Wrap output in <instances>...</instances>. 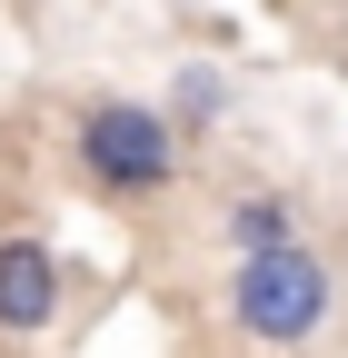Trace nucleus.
<instances>
[{"instance_id": "f257e3e1", "label": "nucleus", "mask_w": 348, "mask_h": 358, "mask_svg": "<svg viewBox=\"0 0 348 358\" xmlns=\"http://www.w3.org/2000/svg\"><path fill=\"white\" fill-rule=\"evenodd\" d=\"M219 308H229V329H239L249 348L298 358V348L338 319V268H328V249H309V239H289V249H249V259H229Z\"/></svg>"}, {"instance_id": "f03ea898", "label": "nucleus", "mask_w": 348, "mask_h": 358, "mask_svg": "<svg viewBox=\"0 0 348 358\" xmlns=\"http://www.w3.org/2000/svg\"><path fill=\"white\" fill-rule=\"evenodd\" d=\"M70 169H80V189L110 199V209H159L180 189V129H169V110L110 90V100H90L70 120Z\"/></svg>"}, {"instance_id": "7ed1b4c3", "label": "nucleus", "mask_w": 348, "mask_h": 358, "mask_svg": "<svg viewBox=\"0 0 348 358\" xmlns=\"http://www.w3.org/2000/svg\"><path fill=\"white\" fill-rule=\"evenodd\" d=\"M60 299H70V268L40 229H0V338H50L60 329Z\"/></svg>"}, {"instance_id": "20e7f679", "label": "nucleus", "mask_w": 348, "mask_h": 358, "mask_svg": "<svg viewBox=\"0 0 348 358\" xmlns=\"http://www.w3.org/2000/svg\"><path fill=\"white\" fill-rule=\"evenodd\" d=\"M219 239H229V259H249V249H289V239H298V199L269 189V179H249V189L219 199Z\"/></svg>"}, {"instance_id": "39448f33", "label": "nucleus", "mask_w": 348, "mask_h": 358, "mask_svg": "<svg viewBox=\"0 0 348 358\" xmlns=\"http://www.w3.org/2000/svg\"><path fill=\"white\" fill-rule=\"evenodd\" d=\"M219 120H229V80L209 60H180V80H169V129L199 140V129H219Z\"/></svg>"}]
</instances>
